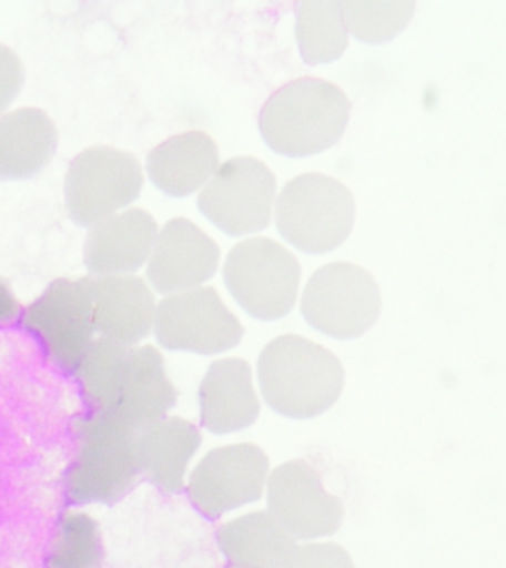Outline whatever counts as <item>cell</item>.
Listing matches in <instances>:
<instances>
[{
    "mask_svg": "<svg viewBox=\"0 0 506 568\" xmlns=\"http://www.w3.org/2000/svg\"><path fill=\"white\" fill-rule=\"evenodd\" d=\"M20 315V304L8 283L0 278V324L12 323Z\"/></svg>",
    "mask_w": 506,
    "mask_h": 568,
    "instance_id": "4316f807",
    "label": "cell"
},
{
    "mask_svg": "<svg viewBox=\"0 0 506 568\" xmlns=\"http://www.w3.org/2000/svg\"><path fill=\"white\" fill-rule=\"evenodd\" d=\"M22 324L61 367L74 371L92 345L91 277L60 278L27 306Z\"/></svg>",
    "mask_w": 506,
    "mask_h": 568,
    "instance_id": "9c48e42d",
    "label": "cell"
},
{
    "mask_svg": "<svg viewBox=\"0 0 506 568\" xmlns=\"http://www.w3.org/2000/svg\"><path fill=\"white\" fill-rule=\"evenodd\" d=\"M75 373L93 412L114 417L135 433L164 419L176 404L178 389L169 381L163 355L151 345L98 337Z\"/></svg>",
    "mask_w": 506,
    "mask_h": 568,
    "instance_id": "6da1fadb",
    "label": "cell"
},
{
    "mask_svg": "<svg viewBox=\"0 0 506 568\" xmlns=\"http://www.w3.org/2000/svg\"><path fill=\"white\" fill-rule=\"evenodd\" d=\"M154 333L163 348L213 355L235 348L244 328L215 288L195 287L159 302Z\"/></svg>",
    "mask_w": 506,
    "mask_h": 568,
    "instance_id": "30bf717a",
    "label": "cell"
},
{
    "mask_svg": "<svg viewBox=\"0 0 506 568\" xmlns=\"http://www.w3.org/2000/svg\"><path fill=\"white\" fill-rule=\"evenodd\" d=\"M155 239L158 224L144 209L114 213L89 230L84 265L97 277L133 273L153 253Z\"/></svg>",
    "mask_w": 506,
    "mask_h": 568,
    "instance_id": "9a60e30c",
    "label": "cell"
},
{
    "mask_svg": "<svg viewBox=\"0 0 506 568\" xmlns=\"http://www.w3.org/2000/svg\"><path fill=\"white\" fill-rule=\"evenodd\" d=\"M355 203L348 186L323 173H302L283 186L275 225L284 240L306 253L331 252L348 239Z\"/></svg>",
    "mask_w": 506,
    "mask_h": 568,
    "instance_id": "5b68a950",
    "label": "cell"
},
{
    "mask_svg": "<svg viewBox=\"0 0 506 568\" xmlns=\"http://www.w3.org/2000/svg\"><path fill=\"white\" fill-rule=\"evenodd\" d=\"M226 287L247 314L273 322L291 313L300 291L301 265L282 244L252 237L235 244L224 264Z\"/></svg>",
    "mask_w": 506,
    "mask_h": 568,
    "instance_id": "8992f818",
    "label": "cell"
},
{
    "mask_svg": "<svg viewBox=\"0 0 506 568\" xmlns=\"http://www.w3.org/2000/svg\"><path fill=\"white\" fill-rule=\"evenodd\" d=\"M24 82L21 60L11 48L0 44V115L16 101Z\"/></svg>",
    "mask_w": 506,
    "mask_h": 568,
    "instance_id": "484cf974",
    "label": "cell"
},
{
    "mask_svg": "<svg viewBox=\"0 0 506 568\" xmlns=\"http://www.w3.org/2000/svg\"><path fill=\"white\" fill-rule=\"evenodd\" d=\"M381 306L375 278L350 262L320 266L306 283L301 300L306 323L335 339L364 335L380 317Z\"/></svg>",
    "mask_w": 506,
    "mask_h": 568,
    "instance_id": "52a82bcc",
    "label": "cell"
},
{
    "mask_svg": "<svg viewBox=\"0 0 506 568\" xmlns=\"http://www.w3.org/2000/svg\"><path fill=\"white\" fill-rule=\"evenodd\" d=\"M58 132L43 110L24 106L0 115V180H29L51 162Z\"/></svg>",
    "mask_w": 506,
    "mask_h": 568,
    "instance_id": "ffe728a7",
    "label": "cell"
},
{
    "mask_svg": "<svg viewBox=\"0 0 506 568\" xmlns=\"http://www.w3.org/2000/svg\"><path fill=\"white\" fill-rule=\"evenodd\" d=\"M296 40L306 64L337 60L348 47L341 2L304 0L296 3Z\"/></svg>",
    "mask_w": 506,
    "mask_h": 568,
    "instance_id": "7402d4cb",
    "label": "cell"
},
{
    "mask_svg": "<svg viewBox=\"0 0 506 568\" xmlns=\"http://www.w3.org/2000/svg\"><path fill=\"white\" fill-rule=\"evenodd\" d=\"M135 430L104 413L93 412L79 426L78 455L67 490L78 504H114L140 481Z\"/></svg>",
    "mask_w": 506,
    "mask_h": 568,
    "instance_id": "277c9868",
    "label": "cell"
},
{
    "mask_svg": "<svg viewBox=\"0 0 506 568\" xmlns=\"http://www.w3.org/2000/svg\"><path fill=\"white\" fill-rule=\"evenodd\" d=\"M279 568H355L353 558L337 544L295 546Z\"/></svg>",
    "mask_w": 506,
    "mask_h": 568,
    "instance_id": "d4e9b609",
    "label": "cell"
},
{
    "mask_svg": "<svg viewBox=\"0 0 506 568\" xmlns=\"http://www.w3.org/2000/svg\"><path fill=\"white\" fill-rule=\"evenodd\" d=\"M266 504L295 540L335 535L344 521V505L326 491L322 477L305 460L277 466L266 484Z\"/></svg>",
    "mask_w": 506,
    "mask_h": 568,
    "instance_id": "4fadbf2b",
    "label": "cell"
},
{
    "mask_svg": "<svg viewBox=\"0 0 506 568\" xmlns=\"http://www.w3.org/2000/svg\"><path fill=\"white\" fill-rule=\"evenodd\" d=\"M220 256V246L203 230L173 217L155 239L146 275L159 293L190 291L215 274Z\"/></svg>",
    "mask_w": 506,
    "mask_h": 568,
    "instance_id": "5bb4252c",
    "label": "cell"
},
{
    "mask_svg": "<svg viewBox=\"0 0 506 568\" xmlns=\"http://www.w3.org/2000/svg\"><path fill=\"white\" fill-rule=\"evenodd\" d=\"M200 444L202 434L191 422L178 416L155 422L136 435L142 474L166 495L180 493L186 466Z\"/></svg>",
    "mask_w": 506,
    "mask_h": 568,
    "instance_id": "d6986e66",
    "label": "cell"
},
{
    "mask_svg": "<svg viewBox=\"0 0 506 568\" xmlns=\"http://www.w3.org/2000/svg\"><path fill=\"white\" fill-rule=\"evenodd\" d=\"M48 567H104V548L95 519L83 513L65 514L49 550Z\"/></svg>",
    "mask_w": 506,
    "mask_h": 568,
    "instance_id": "603a6c76",
    "label": "cell"
},
{
    "mask_svg": "<svg viewBox=\"0 0 506 568\" xmlns=\"http://www.w3.org/2000/svg\"><path fill=\"white\" fill-rule=\"evenodd\" d=\"M220 153L208 133H178L150 151L146 172L153 184L173 197H185L217 171Z\"/></svg>",
    "mask_w": 506,
    "mask_h": 568,
    "instance_id": "ac0fdd59",
    "label": "cell"
},
{
    "mask_svg": "<svg viewBox=\"0 0 506 568\" xmlns=\"http://www.w3.org/2000/svg\"><path fill=\"white\" fill-rule=\"evenodd\" d=\"M346 29L367 43H382L393 39L407 26L413 16V2H341Z\"/></svg>",
    "mask_w": 506,
    "mask_h": 568,
    "instance_id": "cb8c5ba5",
    "label": "cell"
},
{
    "mask_svg": "<svg viewBox=\"0 0 506 568\" xmlns=\"http://www.w3.org/2000/svg\"><path fill=\"white\" fill-rule=\"evenodd\" d=\"M200 422L212 434L246 429L260 416L251 364L242 358L213 362L199 388Z\"/></svg>",
    "mask_w": 506,
    "mask_h": 568,
    "instance_id": "e0dca14e",
    "label": "cell"
},
{
    "mask_svg": "<svg viewBox=\"0 0 506 568\" xmlns=\"http://www.w3.org/2000/svg\"><path fill=\"white\" fill-rule=\"evenodd\" d=\"M262 397L279 415L310 419L341 397L345 372L332 351L306 337H274L257 358Z\"/></svg>",
    "mask_w": 506,
    "mask_h": 568,
    "instance_id": "7a4b0ae2",
    "label": "cell"
},
{
    "mask_svg": "<svg viewBox=\"0 0 506 568\" xmlns=\"http://www.w3.org/2000/svg\"><path fill=\"white\" fill-rule=\"evenodd\" d=\"M275 199V176L255 158L226 160L199 194L200 212L224 233H256L269 226Z\"/></svg>",
    "mask_w": 506,
    "mask_h": 568,
    "instance_id": "8fae6325",
    "label": "cell"
},
{
    "mask_svg": "<svg viewBox=\"0 0 506 568\" xmlns=\"http://www.w3.org/2000/svg\"><path fill=\"white\" fill-rule=\"evenodd\" d=\"M351 104L336 84L302 78L277 89L260 113L266 145L291 158H305L336 144L350 119Z\"/></svg>",
    "mask_w": 506,
    "mask_h": 568,
    "instance_id": "3957f363",
    "label": "cell"
},
{
    "mask_svg": "<svg viewBox=\"0 0 506 568\" xmlns=\"http://www.w3.org/2000/svg\"><path fill=\"white\" fill-rule=\"evenodd\" d=\"M269 469V456L255 444L213 448L191 473L186 496L203 517L217 519L260 500Z\"/></svg>",
    "mask_w": 506,
    "mask_h": 568,
    "instance_id": "7c38bea8",
    "label": "cell"
},
{
    "mask_svg": "<svg viewBox=\"0 0 506 568\" xmlns=\"http://www.w3.org/2000/svg\"><path fill=\"white\" fill-rule=\"evenodd\" d=\"M93 324L105 339L135 346L150 335L155 317L153 292L132 274L91 277Z\"/></svg>",
    "mask_w": 506,
    "mask_h": 568,
    "instance_id": "2e32d148",
    "label": "cell"
},
{
    "mask_svg": "<svg viewBox=\"0 0 506 568\" xmlns=\"http://www.w3.org/2000/svg\"><path fill=\"white\" fill-rule=\"evenodd\" d=\"M216 541L233 566L279 568L296 540L269 510H255L222 524Z\"/></svg>",
    "mask_w": 506,
    "mask_h": 568,
    "instance_id": "44dd1931",
    "label": "cell"
},
{
    "mask_svg": "<svg viewBox=\"0 0 506 568\" xmlns=\"http://www.w3.org/2000/svg\"><path fill=\"white\" fill-rule=\"evenodd\" d=\"M226 568H247V567L233 566V564H231V566L226 567Z\"/></svg>",
    "mask_w": 506,
    "mask_h": 568,
    "instance_id": "83f0119b",
    "label": "cell"
},
{
    "mask_svg": "<svg viewBox=\"0 0 506 568\" xmlns=\"http://www.w3.org/2000/svg\"><path fill=\"white\" fill-rule=\"evenodd\" d=\"M144 176L131 153L114 146L97 145L75 155L67 169V212L80 226H93L141 193Z\"/></svg>",
    "mask_w": 506,
    "mask_h": 568,
    "instance_id": "ba28073f",
    "label": "cell"
}]
</instances>
